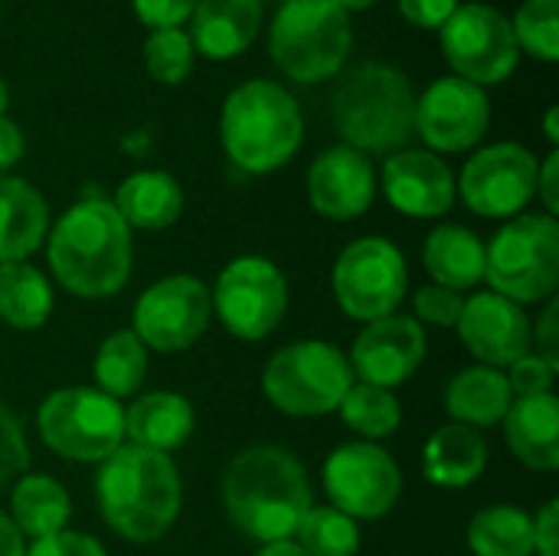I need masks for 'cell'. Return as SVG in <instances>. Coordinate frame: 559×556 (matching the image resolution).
I'll return each instance as SVG.
<instances>
[{"label": "cell", "instance_id": "6da1fadb", "mask_svg": "<svg viewBox=\"0 0 559 556\" xmlns=\"http://www.w3.org/2000/svg\"><path fill=\"white\" fill-rule=\"evenodd\" d=\"M223 508L233 528L255 541H292L311 508L305 465L282 446L242 449L223 475Z\"/></svg>", "mask_w": 559, "mask_h": 556}, {"label": "cell", "instance_id": "7a4b0ae2", "mask_svg": "<svg viewBox=\"0 0 559 556\" xmlns=\"http://www.w3.org/2000/svg\"><path fill=\"white\" fill-rule=\"evenodd\" d=\"M49 269L75 298H111L131 279V229L111 200L72 203L49 233Z\"/></svg>", "mask_w": 559, "mask_h": 556}, {"label": "cell", "instance_id": "3957f363", "mask_svg": "<svg viewBox=\"0 0 559 556\" xmlns=\"http://www.w3.org/2000/svg\"><path fill=\"white\" fill-rule=\"evenodd\" d=\"M331 121L347 147L390 157L416 134V88L400 66L367 59L341 72L331 92Z\"/></svg>", "mask_w": 559, "mask_h": 556}, {"label": "cell", "instance_id": "277c9868", "mask_svg": "<svg viewBox=\"0 0 559 556\" xmlns=\"http://www.w3.org/2000/svg\"><path fill=\"white\" fill-rule=\"evenodd\" d=\"M95 495L105 524L118 537L131 544H154L174 528L183 488L170 456L121 446L102 462Z\"/></svg>", "mask_w": 559, "mask_h": 556}, {"label": "cell", "instance_id": "5b68a950", "mask_svg": "<svg viewBox=\"0 0 559 556\" xmlns=\"http://www.w3.org/2000/svg\"><path fill=\"white\" fill-rule=\"evenodd\" d=\"M226 157L246 174H272L285 167L305 138V118L295 95L272 79L236 85L219 115Z\"/></svg>", "mask_w": 559, "mask_h": 556}, {"label": "cell", "instance_id": "8992f818", "mask_svg": "<svg viewBox=\"0 0 559 556\" xmlns=\"http://www.w3.org/2000/svg\"><path fill=\"white\" fill-rule=\"evenodd\" d=\"M350 49V16L334 0H285L269 29L272 62L301 85L341 75Z\"/></svg>", "mask_w": 559, "mask_h": 556}, {"label": "cell", "instance_id": "52a82bcc", "mask_svg": "<svg viewBox=\"0 0 559 556\" xmlns=\"http://www.w3.org/2000/svg\"><path fill=\"white\" fill-rule=\"evenodd\" d=\"M485 279L495 295L518 305L544 301L559 285V223L547 213L508 220L485 246Z\"/></svg>", "mask_w": 559, "mask_h": 556}, {"label": "cell", "instance_id": "ba28073f", "mask_svg": "<svg viewBox=\"0 0 559 556\" xmlns=\"http://www.w3.org/2000/svg\"><path fill=\"white\" fill-rule=\"evenodd\" d=\"M354 387L350 360L328 341H298L272 354L262 370L265 400L285 416H324Z\"/></svg>", "mask_w": 559, "mask_h": 556}, {"label": "cell", "instance_id": "9c48e42d", "mask_svg": "<svg viewBox=\"0 0 559 556\" xmlns=\"http://www.w3.org/2000/svg\"><path fill=\"white\" fill-rule=\"evenodd\" d=\"M36 429L59 459L105 462L124 446V410L95 387H62L43 400Z\"/></svg>", "mask_w": 559, "mask_h": 556}, {"label": "cell", "instance_id": "30bf717a", "mask_svg": "<svg viewBox=\"0 0 559 556\" xmlns=\"http://www.w3.org/2000/svg\"><path fill=\"white\" fill-rule=\"evenodd\" d=\"M449 69L472 85H498L514 75L521 49L511 20L491 3H459L439 29Z\"/></svg>", "mask_w": 559, "mask_h": 556}, {"label": "cell", "instance_id": "8fae6325", "mask_svg": "<svg viewBox=\"0 0 559 556\" xmlns=\"http://www.w3.org/2000/svg\"><path fill=\"white\" fill-rule=\"evenodd\" d=\"M409 272L403 252L383 236H360L334 262V295L347 318L380 321L396 315L406 298Z\"/></svg>", "mask_w": 559, "mask_h": 556}, {"label": "cell", "instance_id": "7c38bea8", "mask_svg": "<svg viewBox=\"0 0 559 556\" xmlns=\"http://www.w3.org/2000/svg\"><path fill=\"white\" fill-rule=\"evenodd\" d=\"M210 301L233 338L262 341L288 311V282L272 259L239 256L219 272Z\"/></svg>", "mask_w": 559, "mask_h": 556}, {"label": "cell", "instance_id": "4fadbf2b", "mask_svg": "<svg viewBox=\"0 0 559 556\" xmlns=\"http://www.w3.org/2000/svg\"><path fill=\"white\" fill-rule=\"evenodd\" d=\"M540 161L518 141H498L475 151L459 177L465 206L488 220H514L537 197Z\"/></svg>", "mask_w": 559, "mask_h": 556}, {"label": "cell", "instance_id": "5bb4252c", "mask_svg": "<svg viewBox=\"0 0 559 556\" xmlns=\"http://www.w3.org/2000/svg\"><path fill=\"white\" fill-rule=\"evenodd\" d=\"M324 492L331 508L354 521H377L390 514L403 495V475L386 449L377 442H344L324 462Z\"/></svg>", "mask_w": 559, "mask_h": 556}, {"label": "cell", "instance_id": "9a60e30c", "mask_svg": "<svg viewBox=\"0 0 559 556\" xmlns=\"http://www.w3.org/2000/svg\"><path fill=\"white\" fill-rule=\"evenodd\" d=\"M213 315L210 288L193 275H167L141 292L134 301L131 331L144 347L154 351H187L193 347Z\"/></svg>", "mask_w": 559, "mask_h": 556}, {"label": "cell", "instance_id": "2e32d148", "mask_svg": "<svg viewBox=\"0 0 559 556\" xmlns=\"http://www.w3.org/2000/svg\"><path fill=\"white\" fill-rule=\"evenodd\" d=\"M491 125V98L481 85L459 75L436 79L416 95V134L432 154H459L475 147Z\"/></svg>", "mask_w": 559, "mask_h": 556}, {"label": "cell", "instance_id": "e0dca14e", "mask_svg": "<svg viewBox=\"0 0 559 556\" xmlns=\"http://www.w3.org/2000/svg\"><path fill=\"white\" fill-rule=\"evenodd\" d=\"M347 360H350L354 377H360V383L393 390L423 367L426 331L416 318H406V315L370 321L357 334Z\"/></svg>", "mask_w": 559, "mask_h": 556}, {"label": "cell", "instance_id": "ac0fdd59", "mask_svg": "<svg viewBox=\"0 0 559 556\" xmlns=\"http://www.w3.org/2000/svg\"><path fill=\"white\" fill-rule=\"evenodd\" d=\"M459 338L481 367H511L531 354V318L527 311L495 292H478L465 301L459 318Z\"/></svg>", "mask_w": 559, "mask_h": 556}, {"label": "cell", "instance_id": "d6986e66", "mask_svg": "<svg viewBox=\"0 0 559 556\" xmlns=\"http://www.w3.org/2000/svg\"><path fill=\"white\" fill-rule=\"evenodd\" d=\"M380 184L390 206L413 220H436L455 203V174L426 147H403L390 154Z\"/></svg>", "mask_w": 559, "mask_h": 556}, {"label": "cell", "instance_id": "ffe728a7", "mask_svg": "<svg viewBox=\"0 0 559 556\" xmlns=\"http://www.w3.org/2000/svg\"><path fill=\"white\" fill-rule=\"evenodd\" d=\"M377 197V174L367 154L337 144L314 157L308 167V200L324 220H357Z\"/></svg>", "mask_w": 559, "mask_h": 556}, {"label": "cell", "instance_id": "44dd1931", "mask_svg": "<svg viewBox=\"0 0 559 556\" xmlns=\"http://www.w3.org/2000/svg\"><path fill=\"white\" fill-rule=\"evenodd\" d=\"M262 16V0H200L187 36L206 59H236L255 43Z\"/></svg>", "mask_w": 559, "mask_h": 556}, {"label": "cell", "instance_id": "7402d4cb", "mask_svg": "<svg viewBox=\"0 0 559 556\" xmlns=\"http://www.w3.org/2000/svg\"><path fill=\"white\" fill-rule=\"evenodd\" d=\"M511 452L537 472L559 469V403L554 393L521 397L501 419Z\"/></svg>", "mask_w": 559, "mask_h": 556}, {"label": "cell", "instance_id": "603a6c76", "mask_svg": "<svg viewBox=\"0 0 559 556\" xmlns=\"http://www.w3.org/2000/svg\"><path fill=\"white\" fill-rule=\"evenodd\" d=\"M197 416L187 397L170 390H154L134 400L124 410V439L128 446L151 449L170 456V449H180L193 436Z\"/></svg>", "mask_w": 559, "mask_h": 556}, {"label": "cell", "instance_id": "cb8c5ba5", "mask_svg": "<svg viewBox=\"0 0 559 556\" xmlns=\"http://www.w3.org/2000/svg\"><path fill=\"white\" fill-rule=\"evenodd\" d=\"M49 206L43 193L13 174H0V265L26 262L46 239Z\"/></svg>", "mask_w": 559, "mask_h": 556}, {"label": "cell", "instance_id": "d4e9b609", "mask_svg": "<svg viewBox=\"0 0 559 556\" xmlns=\"http://www.w3.org/2000/svg\"><path fill=\"white\" fill-rule=\"evenodd\" d=\"M488 469V439L481 429L445 423L423 449V472L439 488H468Z\"/></svg>", "mask_w": 559, "mask_h": 556}, {"label": "cell", "instance_id": "484cf974", "mask_svg": "<svg viewBox=\"0 0 559 556\" xmlns=\"http://www.w3.org/2000/svg\"><path fill=\"white\" fill-rule=\"evenodd\" d=\"M511 403H514L511 383L495 367H481V364L465 367L445 387V413L472 429L498 426L508 416Z\"/></svg>", "mask_w": 559, "mask_h": 556}, {"label": "cell", "instance_id": "4316f807", "mask_svg": "<svg viewBox=\"0 0 559 556\" xmlns=\"http://www.w3.org/2000/svg\"><path fill=\"white\" fill-rule=\"evenodd\" d=\"M115 210L128 229H167L183 213V190L167 170H138L115 190Z\"/></svg>", "mask_w": 559, "mask_h": 556}, {"label": "cell", "instance_id": "83f0119b", "mask_svg": "<svg viewBox=\"0 0 559 556\" xmlns=\"http://www.w3.org/2000/svg\"><path fill=\"white\" fill-rule=\"evenodd\" d=\"M423 265L436 279V285L468 292L485 279V242L468 226H436L423 246Z\"/></svg>", "mask_w": 559, "mask_h": 556}, {"label": "cell", "instance_id": "f1b7e54d", "mask_svg": "<svg viewBox=\"0 0 559 556\" xmlns=\"http://www.w3.org/2000/svg\"><path fill=\"white\" fill-rule=\"evenodd\" d=\"M72 518V501L62 482L43 472H26L10 488V521L20 528L23 537L43 541L66 531Z\"/></svg>", "mask_w": 559, "mask_h": 556}, {"label": "cell", "instance_id": "f546056e", "mask_svg": "<svg viewBox=\"0 0 559 556\" xmlns=\"http://www.w3.org/2000/svg\"><path fill=\"white\" fill-rule=\"evenodd\" d=\"M52 315V288L29 262L0 265V321L16 331L43 328Z\"/></svg>", "mask_w": 559, "mask_h": 556}, {"label": "cell", "instance_id": "4dcf8cb0", "mask_svg": "<svg viewBox=\"0 0 559 556\" xmlns=\"http://www.w3.org/2000/svg\"><path fill=\"white\" fill-rule=\"evenodd\" d=\"M475 556H534V518L511 505L485 508L468 524Z\"/></svg>", "mask_w": 559, "mask_h": 556}, {"label": "cell", "instance_id": "1f68e13d", "mask_svg": "<svg viewBox=\"0 0 559 556\" xmlns=\"http://www.w3.org/2000/svg\"><path fill=\"white\" fill-rule=\"evenodd\" d=\"M92 374L98 380L95 390H102L105 397H111V400L131 397L144 383V374H147V347L138 341V334L131 328L128 331H115V334H108L98 344Z\"/></svg>", "mask_w": 559, "mask_h": 556}, {"label": "cell", "instance_id": "d6a6232c", "mask_svg": "<svg viewBox=\"0 0 559 556\" xmlns=\"http://www.w3.org/2000/svg\"><path fill=\"white\" fill-rule=\"evenodd\" d=\"M337 413L344 426L360 433L364 439H386L403 423V406L393 397V390L370 387V383H354L347 397L341 400Z\"/></svg>", "mask_w": 559, "mask_h": 556}, {"label": "cell", "instance_id": "836d02e7", "mask_svg": "<svg viewBox=\"0 0 559 556\" xmlns=\"http://www.w3.org/2000/svg\"><path fill=\"white\" fill-rule=\"evenodd\" d=\"M295 544L308 556H357L360 551V528L344 511L324 505L308 508L301 524L295 528Z\"/></svg>", "mask_w": 559, "mask_h": 556}, {"label": "cell", "instance_id": "e575fe53", "mask_svg": "<svg viewBox=\"0 0 559 556\" xmlns=\"http://www.w3.org/2000/svg\"><path fill=\"white\" fill-rule=\"evenodd\" d=\"M518 49L540 59H559V0H524L511 20Z\"/></svg>", "mask_w": 559, "mask_h": 556}, {"label": "cell", "instance_id": "d590c367", "mask_svg": "<svg viewBox=\"0 0 559 556\" xmlns=\"http://www.w3.org/2000/svg\"><path fill=\"white\" fill-rule=\"evenodd\" d=\"M144 69L160 85H180L193 69V43L183 26L177 29H151L144 46Z\"/></svg>", "mask_w": 559, "mask_h": 556}, {"label": "cell", "instance_id": "8d00e7d4", "mask_svg": "<svg viewBox=\"0 0 559 556\" xmlns=\"http://www.w3.org/2000/svg\"><path fill=\"white\" fill-rule=\"evenodd\" d=\"M29 472V442L20 416L0 400V492Z\"/></svg>", "mask_w": 559, "mask_h": 556}, {"label": "cell", "instance_id": "74e56055", "mask_svg": "<svg viewBox=\"0 0 559 556\" xmlns=\"http://www.w3.org/2000/svg\"><path fill=\"white\" fill-rule=\"evenodd\" d=\"M416 305V321L419 324H432V328H455L465 308L462 292L442 288V285H426L416 292L413 298Z\"/></svg>", "mask_w": 559, "mask_h": 556}, {"label": "cell", "instance_id": "f35d334b", "mask_svg": "<svg viewBox=\"0 0 559 556\" xmlns=\"http://www.w3.org/2000/svg\"><path fill=\"white\" fill-rule=\"evenodd\" d=\"M508 383H511V393H514V400H521V397H540V393H554V380H557V370L547 364V360H540L534 351L531 354H524V357H518L511 367H508Z\"/></svg>", "mask_w": 559, "mask_h": 556}, {"label": "cell", "instance_id": "ab89813d", "mask_svg": "<svg viewBox=\"0 0 559 556\" xmlns=\"http://www.w3.org/2000/svg\"><path fill=\"white\" fill-rule=\"evenodd\" d=\"M200 0H131L134 16L147 26V29H177L183 26Z\"/></svg>", "mask_w": 559, "mask_h": 556}, {"label": "cell", "instance_id": "60d3db41", "mask_svg": "<svg viewBox=\"0 0 559 556\" xmlns=\"http://www.w3.org/2000/svg\"><path fill=\"white\" fill-rule=\"evenodd\" d=\"M23 556H108L105 547L88 537V534H75V531H59L52 537L33 541Z\"/></svg>", "mask_w": 559, "mask_h": 556}, {"label": "cell", "instance_id": "b9f144b4", "mask_svg": "<svg viewBox=\"0 0 559 556\" xmlns=\"http://www.w3.org/2000/svg\"><path fill=\"white\" fill-rule=\"evenodd\" d=\"M406 23L419 29H442V23L455 13L459 0H396Z\"/></svg>", "mask_w": 559, "mask_h": 556}, {"label": "cell", "instance_id": "7bdbcfd3", "mask_svg": "<svg viewBox=\"0 0 559 556\" xmlns=\"http://www.w3.org/2000/svg\"><path fill=\"white\" fill-rule=\"evenodd\" d=\"M557 315H559V305L550 298V305H547V311L540 315L537 328H531V347H534V354H537L540 360H547L554 370H559Z\"/></svg>", "mask_w": 559, "mask_h": 556}, {"label": "cell", "instance_id": "ee69618b", "mask_svg": "<svg viewBox=\"0 0 559 556\" xmlns=\"http://www.w3.org/2000/svg\"><path fill=\"white\" fill-rule=\"evenodd\" d=\"M534 556H559V501H547L534 518Z\"/></svg>", "mask_w": 559, "mask_h": 556}, {"label": "cell", "instance_id": "f6af8a7d", "mask_svg": "<svg viewBox=\"0 0 559 556\" xmlns=\"http://www.w3.org/2000/svg\"><path fill=\"white\" fill-rule=\"evenodd\" d=\"M559 151L554 147L544 161H540V170H537V197L544 200V213L547 216H557L559 213Z\"/></svg>", "mask_w": 559, "mask_h": 556}, {"label": "cell", "instance_id": "bcb514c9", "mask_svg": "<svg viewBox=\"0 0 559 556\" xmlns=\"http://www.w3.org/2000/svg\"><path fill=\"white\" fill-rule=\"evenodd\" d=\"M26 151L23 131L16 128V121H10L7 115H0V174L10 170Z\"/></svg>", "mask_w": 559, "mask_h": 556}, {"label": "cell", "instance_id": "7dc6e473", "mask_svg": "<svg viewBox=\"0 0 559 556\" xmlns=\"http://www.w3.org/2000/svg\"><path fill=\"white\" fill-rule=\"evenodd\" d=\"M26 554V544H23V534L20 528L10 521L7 511H0V556H23Z\"/></svg>", "mask_w": 559, "mask_h": 556}, {"label": "cell", "instance_id": "c3c4849f", "mask_svg": "<svg viewBox=\"0 0 559 556\" xmlns=\"http://www.w3.org/2000/svg\"><path fill=\"white\" fill-rule=\"evenodd\" d=\"M255 556H308L295 541H275V544H262V551Z\"/></svg>", "mask_w": 559, "mask_h": 556}, {"label": "cell", "instance_id": "681fc988", "mask_svg": "<svg viewBox=\"0 0 559 556\" xmlns=\"http://www.w3.org/2000/svg\"><path fill=\"white\" fill-rule=\"evenodd\" d=\"M557 118H559V108L557 105H550V108H547V115H544V131H547V141H550L554 147H557V141H559Z\"/></svg>", "mask_w": 559, "mask_h": 556}, {"label": "cell", "instance_id": "f907efd6", "mask_svg": "<svg viewBox=\"0 0 559 556\" xmlns=\"http://www.w3.org/2000/svg\"><path fill=\"white\" fill-rule=\"evenodd\" d=\"M344 13H350V10H367V7H373L377 0H334Z\"/></svg>", "mask_w": 559, "mask_h": 556}, {"label": "cell", "instance_id": "816d5d0a", "mask_svg": "<svg viewBox=\"0 0 559 556\" xmlns=\"http://www.w3.org/2000/svg\"><path fill=\"white\" fill-rule=\"evenodd\" d=\"M7 108H10V88H7V82L0 79V115H7Z\"/></svg>", "mask_w": 559, "mask_h": 556}]
</instances>
